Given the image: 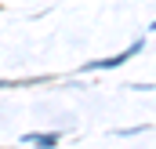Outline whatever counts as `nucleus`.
<instances>
[{
    "mask_svg": "<svg viewBox=\"0 0 156 149\" xmlns=\"http://www.w3.org/2000/svg\"><path fill=\"white\" fill-rule=\"evenodd\" d=\"M62 142V135L58 131H26L22 135V146H40V149H55Z\"/></svg>",
    "mask_w": 156,
    "mask_h": 149,
    "instance_id": "2",
    "label": "nucleus"
},
{
    "mask_svg": "<svg viewBox=\"0 0 156 149\" xmlns=\"http://www.w3.org/2000/svg\"><path fill=\"white\" fill-rule=\"evenodd\" d=\"M142 131H149V124H142V127H123V131H116L120 138H131V135H142Z\"/></svg>",
    "mask_w": 156,
    "mask_h": 149,
    "instance_id": "3",
    "label": "nucleus"
},
{
    "mask_svg": "<svg viewBox=\"0 0 156 149\" xmlns=\"http://www.w3.org/2000/svg\"><path fill=\"white\" fill-rule=\"evenodd\" d=\"M142 47H145V37L131 40V47H127V51H120V55H109V58H94V62H83V66H80V73H102V69H120L123 62H131L134 55H142Z\"/></svg>",
    "mask_w": 156,
    "mask_h": 149,
    "instance_id": "1",
    "label": "nucleus"
},
{
    "mask_svg": "<svg viewBox=\"0 0 156 149\" xmlns=\"http://www.w3.org/2000/svg\"><path fill=\"white\" fill-rule=\"evenodd\" d=\"M7 87H18V80H0V91H7Z\"/></svg>",
    "mask_w": 156,
    "mask_h": 149,
    "instance_id": "4",
    "label": "nucleus"
}]
</instances>
